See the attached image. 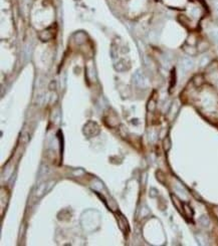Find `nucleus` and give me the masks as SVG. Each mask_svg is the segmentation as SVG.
<instances>
[{
  "instance_id": "obj_1",
  "label": "nucleus",
  "mask_w": 218,
  "mask_h": 246,
  "mask_svg": "<svg viewBox=\"0 0 218 246\" xmlns=\"http://www.w3.org/2000/svg\"><path fill=\"white\" fill-rule=\"evenodd\" d=\"M184 209H185V214H186V216L188 217V218H191L193 215V212H192V210H191V208L189 207L187 204H184Z\"/></svg>"
},
{
  "instance_id": "obj_2",
  "label": "nucleus",
  "mask_w": 218,
  "mask_h": 246,
  "mask_svg": "<svg viewBox=\"0 0 218 246\" xmlns=\"http://www.w3.org/2000/svg\"><path fill=\"white\" fill-rule=\"evenodd\" d=\"M172 200H173L174 201V204H175V206L176 207H177V209L178 210L180 211V212H182V210H181V203H180V201H179V199H178L177 197H175V196L174 195H172Z\"/></svg>"
},
{
  "instance_id": "obj_3",
  "label": "nucleus",
  "mask_w": 218,
  "mask_h": 246,
  "mask_svg": "<svg viewBox=\"0 0 218 246\" xmlns=\"http://www.w3.org/2000/svg\"><path fill=\"white\" fill-rule=\"evenodd\" d=\"M155 104H156V102L155 101H150L149 102V106H148V110L149 111H153L154 108H155Z\"/></svg>"
},
{
  "instance_id": "obj_4",
  "label": "nucleus",
  "mask_w": 218,
  "mask_h": 246,
  "mask_svg": "<svg viewBox=\"0 0 218 246\" xmlns=\"http://www.w3.org/2000/svg\"><path fill=\"white\" fill-rule=\"evenodd\" d=\"M184 64H185V67H186L187 69L190 68V67L192 66V62H190V60H188V59L184 60Z\"/></svg>"
},
{
  "instance_id": "obj_5",
  "label": "nucleus",
  "mask_w": 218,
  "mask_h": 246,
  "mask_svg": "<svg viewBox=\"0 0 218 246\" xmlns=\"http://www.w3.org/2000/svg\"><path fill=\"white\" fill-rule=\"evenodd\" d=\"M200 221H201V223H203L204 225H207V224H208V220H207L205 217H202V218L200 219Z\"/></svg>"
},
{
  "instance_id": "obj_6",
  "label": "nucleus",
  "mask_w": 218,
  "mask_h": 246,
  "mask_svg": "<svg viewBox=\"0 0 218 246\" xmlns=\"http://www.w3.org/2000/svg\"><path fill=\"white\" fill-rule=\"evenodd\" d=\"M216 8H217V10H218V4H217V5H216Z\"/></svg>"
}]
</instances>
